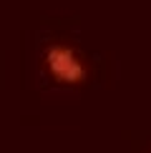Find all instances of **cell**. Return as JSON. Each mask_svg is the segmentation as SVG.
I'll return each instance as SVG.
<instances>
[{
    "label": "cell",
    "mask_w": 151,
    "mask_h": 153,
    "mask_svg": "<svg viewBox=\"0 0 151 153\" xmlns=\"http://www.w3.org/2000/svg\"><path fill=\"white\" fill-rule=\"evenodd\" d=\"M43 63H46V71L53 75L58 83H68V85H78L88 78L86 63L78 55V50L66 45V43H53L46 48L43 53Z\"/></svg>",
    "instance_id": "cell-1"
}]
</instances>
